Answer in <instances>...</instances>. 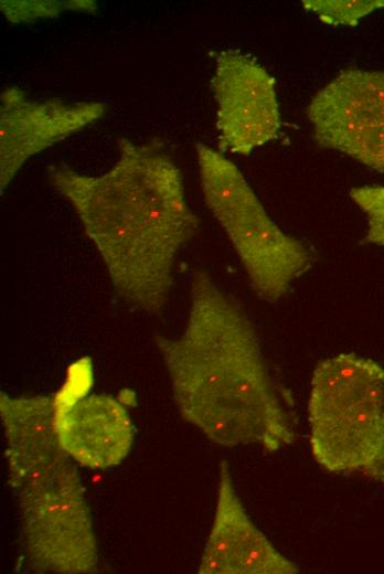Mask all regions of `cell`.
I'll list each match as a JSON object with an SVG mask.
<instances>
[{
  "instance_id": "obj_10",
  "label": "cell",
  "mask_w": 384,
  "mask_h": 574,
  "mask_svg": "<svg viewBox=\"0 0 384 574\" xmlns=\"http://www.w3.org/2000/svg\"><path fill=\"white\" fill-rule=\"evenodd\" d=\"M299 567L256 527L237 495L228 464H220L217 501L200 574H296Z\"/></svg>"
},
{
  "instance_id": "obj_9",
  "label": "cell",
  "mask_w": 384,
  "mask_h": 574,
  "mask_svg": "<svg viewBox=\"0 0 384 574\" xmlns=\"http://www.w3.org/2000/svg\"><path fill=\"white\" fill-rule=\"evenodd\" d=\"M67 380L55 394V432L75 463L92 469L119 465L130 453L134 424L126 407L107 394L74 390Z\"/></svg>"
},
{
  "instance_id": "obj_1",
  "label": "cell",
  "mask_w": 384,
  "mask_h": 574,
  "mask_svg": "<svg viewBox=\"0 0 384 574\" xmlns=\"http://www.w3.org/2000/svg\"><path fill=\"white\" fill-rule=\"evenodd\" d=\"M118 159L99 176L52 164L54 189L76 212L117 294L157 315L168 302L179 252L199 231L180 169L157 139L121 138Z\"/></svg>"
},
{
  "instance_id": "obj_4",
  "label": "cell",
  "mask_w": 384,
  "mask_h": 574,
  "mask_svg": "<svg viewBox=\"0 0 384 574\" xmlns=\"http://www.w3.org/2000/svg\"><path fill=\"white\" fill-rule=\"evenodd\" d=\"M310 450L332 474L384 487V366L353 352L321 360L308 400Z\"/></svg>"
},
{
  "instance_id": "obj_2",
  "label": "cell",
  "mask_w": 384,
  "mask_h": 574,
  "mask_svg": "<svg viewBox=\"0 0 384 574\" xmlns=\"http://www.w3.org/2000/svg\"><path fill=\"white\" fill-rule=\"evenodd\" d=\"M181 417L223 447L258 444L275 453L295 443L286 401L274 382L256 329L204 269L193 273L185 327L156 334Z\"/></svg>"
},
{
  "instance_id": "obj_13",
  "label": "cell",
  "mask_w": 384,
  "mask_h": 574,
  "mask_svg": "<svg viewBox=\"0 0 384 574\" xmlns=\"http://www.w3.org/2000/svg\"><path fill=\"white\" fill-rule=\"evenodd\" d=\"M350 196L366 215L367 230L364 241L384 245V187H355L351 189Z\"/></svg>"
},
{
  "instance_id": "obj_6",
  "label": "cell",
  "mask_w": 384,
  "mask_h": 574,
  "mask_svg": "<svg viewBox=\"0 0 384 574\" xmlns=\"http://www.w3.org/2000/svg\"><path fill=\"white\" fill-rule=\"evenodd\" d=\"M307 115L321 147L384 173L383 72H340L313 96Z\"/></svg>"
},
{
  "instance_id": "obj_12",
  "label": "cell",
  "mask_w": 384,
  "mask_h": 574,
  "mask_svg": "<svg viewBox=\"0 0 384 574\" xmlns=\"http://www.w3.org/2000/svg\"><path fill=\"white\" fill-rule=\"evenodd\" d=\"M302 6L326 24L354 26L362 18L384 8V0H307Z\"/></svg>"
},
{
  "instance_id": "obj_3",
  "label": "cell",
  "mask_w": 384,
  "mask_h": 574,
  "mask_svg": "<svg viewBox=\"0 0 384 574\" xmlns=\"http://www.w3.org/2000/svg\"><path fill=\"white\" fill-rule=\"evenodd\" d=\"M9 486L22 545L38 573L88 574L98 568L92 513L74 459L55 432V395L0 393Z\"/></svg>"
},
{
  "instance_id": "obj_7",
  "label": "cell",
  "mask_w": 384,
  "mask_h": 574,
  "mask_svg": "<svg viewBox=\"0 0 384 574\" xmlns=\"http://www.w3.org/2000/svg\"><path fill=\"white\" fill-rule=\"evenodd\" d=\"M275 84L247 53L228 49L216 55L211 85L222 151L248 156L277 137L281 121Z\"/></svg>"
},
{
  "instance_id": "obj_8",
  "label": "cell",
  "mask_w": 384,
  "mask_h": 574,
  "mask_svg": "<svg viewBox=\"0 0 384 574\" xmlns=\"http://www.w3.org/2000/svg\"><path fill=\"white\" fill-rule=\"evenodd\" d=\"M107 111L99 100L31 99L18 86L0 95L1 195L33 156L96 123Z\"/></svg>"
},
{
  "instance_id": "obj_11",
  "label": "cell",
  "mask_w": 384,
  "mask_h": 574,
  "mask_svg": "<svg viewBox=\"0 0 384 574\" xmlns=\"http://www.w3.org/2000/svg\"><path fill=\"white\" fill-rule=\"evenodd\" d=\"M0 8L9 22L28 23L39 19L56 17L66 10L95 13L97 4L92 0H2L0 1Z\"/></svg>"
},
{
  "instance_id": "obj_5",
  "label": "cell",
  "mask_w": 384,
  "mask_h": 574,
  "mask_svg": "<svg viewBox=\"0 0 384 574\" xmlns=\"http://www.w3.org/2000/svg\"><path fill=\"white\" fill-rule=\"evenodd\" d=\"M204 201L232 243L258 298L279 301L313 256L269 217L241 170L223 153L195 147Z\"/></svg>"
}]
</instances>
